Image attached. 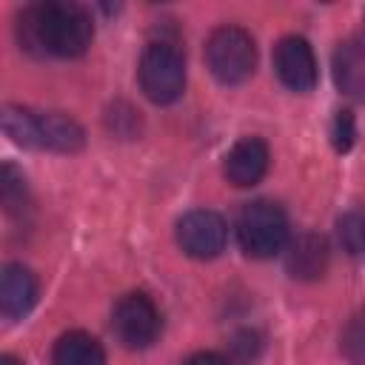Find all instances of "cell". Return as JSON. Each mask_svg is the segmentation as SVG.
<instances>
[{"label": "cell", "instance_id": "1", "mask_svg": "<svg viewBox=\"0 0 365 365\" xmlns=\"http://www.w3.org/2000/svg\"><path fill=\"white\" fill-rule=\"evenodd\" d=\"M17 37L26 51L80 57L91 46L94 23L83 6L68 0L31 3L17 17Z\"/></svg>", "mask_w": 365, "mask_h": 365}, {"label": "cell", "instance_id": "2", "mask_svg": "<svg viewBox=\"0 0 365 365\" xmlns=\"http://www.w3.org/2000/svg\"><path fill=\"white\" fill-rule=\"evenodd\" d=\"M240 248L254 259H268L288 245V217L274 200H254L237 217Z\"/></svg>", "mask_w": 365, "mask_h": 365}, {"label": "cell", "instance_id": "3", "mask_svg": "<svg viewBox=\"0 0 365 365\" xmlns=\"http://www.w3.org/2000/svg\"><path fill=\"white\" fill-rule=\"evenodd\" d=\"M143 94L157 106H171L185 88V60L182 51L168 40H154L145 46L137 66Z\"/></svg>", "mask_w": 365, "mask_h": 365}, {"label": "cell", "instance_id": "4", "mask_svg": "<svg viewBox=\"0 0 365 365\" xmlns=\"http://www.w3.org/2000/svg\"><path fill=\"white\" fill-rule=\"evenodd\" d=\"M205 63H208V71L225 86H237L248 80L257 66L254 37L240 26L214 29L205 43Z\"/></svg>", "mask_w": 365, "mask_h": 365}, {"label": "cell", "instance_id": "5", "mask_svg": "<svg viewBox=\"0 0 365 365\" xmlns=\"http://www.w3.org/2000/svg\"><path fill=\"white\" fill-rule=\"evenodd\" d=\"M111 328L117 334V339L131 348V351H140V348H148L157 334H160V314H157V305L145 297V294H125L120 297V302L114 305V314H111Z\"/></svg>", "mask_w": 365, "mask_h": 365}, {"label": "cell", "instance_id": "6", "mask_svg": "<svg viewBox=\"0 0 365 365\" xmlns=\"http://www.w3.org/2000/svg\"><path fill=\"white\" fill-rule=\"evenodd\" d=\"M228 240L225 220L211 208H194L177 220V245L194 259H214Z\"/></svg>", "mask_w": 365, "mask_h": 365}, {"label": "cell", "instance_id": "7", "mask_svg": "<svg viewBox=\"0 0 365 365\" xmlns=\"http://www.w3.org/2000/svg\"><path fill=\"white\" fill-rule=\"evenodd\" d=\"M274 68L291 91H311L317 86V60L305 37H282L274 48Z\"/></svg>", "mask_w": 365, "mask_h": 365}, {"label": "cell", "instance_id": "8", "mask_svg": "<svg viewBox=\"0 0 365 365\" xmlns=\"http://www.w3.org/2000/svg\"><path fill=\"white\" fill-rule=\"evenodd\" d=\"M268 145L265 140L259 137H240L231 151L225 154V163H222V174L231 185L237 188H248V185H257L265 171H268Z\"/></svg>", "mask_w": 365, "mask_h": 365}, {"label": "cell", "instance_id": "9", "mask_svg": "<svg viewBox=\"0 0 365 365\" xmlns=\"http://www.w3.org/2000/svg\"><path fill=\"white\" fill-rule=\"evenodd\" d=\"M328 259H331V251H328V242L322 234L305 231V234H297L294 240H288V245H285V271L299 282L319 279L328 271Z\"/></svg>", "mask_w": 365, "mask_h": 365}, {"label": "cell", "instance_id": "10", "mask_svg": "<svg viewBox=\"0 0 365 365\" xmlns=\"http://www.w3.org/2000/svg\"><path fill=\"white\" fill-rule=\"evenodd\" d=\"M331 71H334L336 88L345 97L365 103V37L342 40L334 51Z\"/></svg>", "mask_w": 365, "mask_h": 365}, {"label": "cell", "instance_id": "11", "mask_svg": "<svg viewBox=\"0 0 365 365\" xmlns=\"http://www.w3.org/2000/svg\"><path fill=\"white\" fill-rule=\"evenodd\" d=\"M37 302V277L20 265L9 262L0 274V311L6 319H23Z\"/></svg>", "mask_w": 365, "mask_h": 365}, {"label": "cell", "instance_id": "12", "mask_svg": "<svg viewBox=\"0 0 365 365\" xmlns=\"http://www.w3.org/2000/svg\"><path fill=\"white\" fill-rule=\"evenodd\" d=\"M37 125H40V145L48 151L77 154L86 145V134H83L80 123L68 114H60V111L37 114Z\"/></svg>", "mask_w": 365, "mask_h": 365}, {"label": "cell", "instance_id": "13", "mask_svg": "<svg viewBox=\"0 0 365 365\" xmlns=\"http://www.w3.org/2000/svg\"><path fill=\"white\" fill-rule=\"evenodd\" d=\"M51 365H106V351L91 334L68 331L54 342Z\"/></svg>", "mask_w": 365, "mask_h": 365}, {"label": "cell", "instance_id": "14", "mask_svg": "<svg viewBox=\"0 0 365 365\" xmlns=\"http://www.w3.org/2000/svg\"><path fill=\"white\" fill-rule=\"evenodd\" d=\"M3 131L11 143L23 145V148H43L40 145V125H37V114H31L23 106H3Z\"/></svg>", "mask_w": 365, "mask_h": 365}, {"label": "cell", "instance_id": "15", "mask_svg": "<svg viewBox=\"0 0 365 365\" xmlns=\"http://www.w3.org/2000/svg\"><path fill=\"white\" fill-rule=\"evenodd\" d=\"M0 200H3L6 214L14 217V220H20L31 205L26 177L11 163H3V168H0Z\"/></svg>", "mask_w": 365, "mask_h": 365}, {"label": "cell", "instance_id": "16", "mask_svg": "<svg viewBox=\"0 0 365 365\" xmlns=\"http://www.w3.org/2000/svg\"><path fill=\"white\" fill-rule=\"evenodd\" d=\"M336 237H339V245L351 257H362L365 254V211L362 208L345 211L336 220Z\"/></svg>", "mask_w": 365, "mask_h": 365}, {"label": "cell", "instance_id": "17", "mask_svg": "<svg viewBox=\"0 0 365 365\" xmlns=\"http://www.w3.org/2000/svg\"><path fill=\"white\" fill-rule=\"evenodd\" d=\"M339 351L351 365H365V311L354 314L339 336Z\"/></svg>", "mask_w": 365, "mask_h": 365}, {"label": "cell", "instance_id": "18", "mask_svg": "<svg viewBox=\"0 0 365 365\" xmlns=\"http://www.w3.org/2000/svg\"><path fill=\"white\" fill-rule=\"evenodd\" d=\"M106 128L114 134V137H120V140H134L137 134H140V128H143V120H140V111L134 108V106H128V103H114L108 111H106Z\"/></svg>", "mask_w": 365, "mask_h": 365}, {"label": "cell", "instance_id": "19", "mask_svg": "<svg viewBox=\"0 0 365 365\" xmlns=\"http://www.w3.org/2000/svg\"><path fill=\"white\" fill-rule=\"evenodd\" d=\"M354 137H356L354 111H348V108L336 111V117H334V123H331V145H334L339 154H345V151H351Z\"/></svg>", "mask_w": 365, "mask_h": 365}, {"label": "cell", "instance_id": "20", "mask_svg": "<svg viewBox=\"0 0 365 365\" xmlns=\"http://www.w3.org/2000/svg\"><path fill=\"white\" fill-rule=\"evenodd\" d=\"M259 351H262V336L257 331L245 328V331L234 334V339H231V356L237 362H254L259 356Z\"/></svg>", "mask_w": 365, "mask_h": 365}, {"label": "cell", "instance_id": "21", "mask_svg": "<svg viewBox=\"0 0 365 365\" xmlns=\"http://www.w3.org/2000/svg\"><path fill=\"white\" fill-rule=\"evenodd\" d=\"M182 365H231L222 354H217V351H197V354H191Z\"/></svg>", "mask_w": 365, "mask_h": 365}, {"label": "cell", "instance_id": "22", "mask_svg": "<svg viewBox=\"0 0 365 365\" xmlns=\"http://www.w3.org/2000/svg\"><path fill=\"white\" fill-rule=\"evenodd\" d=\"M0 365H23V362H20L17 356H11V354H3V356H0Z\"/></svg>", "mask_w": 365, "mask_h": 365}]
</instances>
